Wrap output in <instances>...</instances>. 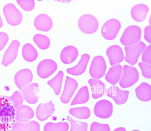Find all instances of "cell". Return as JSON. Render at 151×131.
<instances>
[{"mask_svg": "<svg viewBox=\"0 0 151 131\" xmlns=\"http://www.w3.org/2000/svg\"><path fill=\"white\" fill-rule=\"evenodd\" d=\"M67 119L70 123V131H87L88 124L86 122L74 120L68 116H67Z\"/></svg>", "mask_w": 151, "mask_h": 131, "instance_id": "cell-34", "label": "cell"}, {"mask_svg": "<svg viewBox=\"0 0 151 131\" xmlns=\"http://www.w3.org/2000/svg\"><path fill=\"white\" fill-rule=\"evenodd\" d=\"M113 131H126L125 128L124 127H119L115 129Z\"/></svg>", "mask_w": 151, "mask_h": 131, "instance_id": "cell-41", "label": "cell"}, {"mask_svg": "<svg viewBox=\"0 0 151 131\" xmlns=\"http://www.w3.org/2000/svg\"><path fill=\"white\" fill-rule=\"evenodd\" d=\"M64 74L63 72L60 70L53 78L47 82V84L52 89L56 95H59L60 92Z\"/></svg>", "mask_w": 151, "mask_h": 131, "instance_id": "cell-28", "label": "cell"}, {"mask_svg": "<svg viewBox=\"0 0 151 131\" xmlns=\"http://www.w3.org/2000/svg\"><path fill=\"white\" fill-rule=\"evenodd\" d=\"M11 128L18 131H40L39 124L34 120L26 122H15Z\"/></svg>", "mask_w": 151, "mask_h": 131, "instance_id": "cell-26", "label": "cell"}, {"mask_svg": "<svg viewBox=\"0 0 151 131\" xmlns=\"http://www.w3.org/2000/svg\"><path fill=\"white\" fill-rule=\"evenodd\" d=\"M6 131H18L14 130H13L12 129V130H7Z\"/></svg>", "mask_w": 151, "mask_h": 131, "instance_id": "cell-43", "label": "cell"}, {"mask_svg": "<svg viewBox=\"0 0 151 131\" xmlns=\"http://www.w3.org/2000/svg\"><path fill=\"white\" fill-rule=\"evenodd\" d=\"M130 92L127 90H122L117 86L110 87L106 93L107 96L112 98L117 105H122L127 101Z\"/></svg>", "mask_w": 151, "mask_h": 131, "instance_id": "cell-13", "label": "cell"}, {"mask_svg": "<svg viewBox=\"0 0 151 131\" xmlns=\"http://www.w3.org/2000/svg\"><path fill=\"white\" fill-rule=\"evenodd\" d=\"M78 26L82 32L90 34L97 31L99 23L97 19L94 16L90 14H86L81 16L79 18Z\"/></svg>", "mask_w": 151, "mask_h": 131, "instance_id": "cell-4", "label": "cell"}, {"mask_svg": "<svg viewBox=\"0 0 151 131\" xmlns=\"http://www.w3.org/2000/svg\"><path fill=\"white\" fill-rule=\"evenodd\" d=\"M64 89L60 97L61 102L68 103L70 101L78 87L77 81L75 79L66 76Z\"/></svg>", "mask_w": 151, "mask_h": 131, "instance_id": "cell-11", "label": "cell"}, {"mask_svg": "<svg viewBox=\"0 0 151 131\" xmlns=\"http://www.w3.org/2000/svg\"><path fill=\"white\" fill-rule=\"evenodd\" d=\"M20 46L19 42L17 40H13L3 55L1 64L6 67L16 59L18 49Z\"/></svg>", "mask_w": 151, "mask_h": 131, "instance_id": "cell-15", "label": "cell"}, {"mask_svg": "<svg viewBox=\"0 0 151 131\" xmlns=\"http://www.w3.org/2000/svg\"><path fill=\"white\" fill-rule=\"evenodd\" d=\"M91 91L93 98L97 99L101 97L106 91V87L103 82L99 79H90L88 81Z\"/></svg>", "mask_w": 151, "mask_h": 131, "instance_id": "cell-23", "label": "cell"}, {"mask_svg": "<svg viewBox=\"0 0 151 131\" xmlns=\"http://www.w3.org/2000/svg\"><path fill=\"white\" fill-rule=\"evenodd\" d=\"M78 55V49L75 46L69 45L64 47L60 54L61 61L63 64H69L74 62Z\"/></svg>", "mask_w": 151, "mask_h": 131, "instance_id": "cell-19", "label": "cell"}, {"mask_svg": "<svg viewBox=\"0 0 151 131\" xmlns=\"http://www.w3.org/2000/svg\"><path fill=\"white\" fill-rule=\"evenodd\" d=\"M16 110L6 99L0 95V131L12 128L15 120Z\"/></svg>", "mask_w": 151, "mask_h": 131, "instance_id": "cell-1", "label": "cell"}, {"mask_svg": "<svg viewBox=\"0 0 151 131\" xmlns=\"http://www.w3.org/2000/svg\"><path fill=\"white\" fill-rule=\"evenodd\" d=\"M146 47V44L141 41L133 45L125 46L124 48L126 52L124 58L125 61L131 65L135 64Z\"/></svg>", "mask_w": 151, "mask_h": 131, "instance_id": "cell-5", "label": "cell"}, {"mask_svg": "<svg viewBox=\"0 0 151 131\" xmlns=\"http://www.w3.org/2000/svg\"><path fill=\"white\" fill-rule=\"evenodd\" d=\"M149 10L148 7L145 4H137L134 6L131 9V16L137 21H143L145 19Z\"/></svg>", "mask_w": 151, "mask_h": 131, "instance_id": "cell-24", "label": "cell"}, {"mask_svg": "<svg viewBox=\"0 0 151 131\" xmlns=\"http://www.w3.org/2000/svg\"><path fill=\"white\" fill-rule=\"evenodd\" d=\"M139 78V72L135 67L127 65L123 67V72L119 82L123 88L130 87L137 82Z\"/></svg>", "mask_w": 151, "mask_h": 131, "instance_id": "cell-3", "label": "cell"}, {"mask_svg": "<svg viewBox=\"0 0 151 131\" xmlns=\"http://www.w3.org/2000/svg\"><path fill=\"white\" fill-rule=\"evenodd\" d=\"M3 25V22L0 14V28Z\"/></svg>", "mask_w": 151, "mask_h": 131, "instance_id": "cell-42", "label": "cell"}, {"mask_svg": "<svg viewBox=\"0 0 151 131\" xmlns=\"http://www.w3.org/2000/svg\"><path fill=\"white\" fill-rule=\"evenodd\" d=\"M9 40V37L6 33L0 32V51L4 48Z\"/></svg>", "mask_w": 151, "mask_h": 131, "instance_id": "cell-39", "label": "cell"}, {"mask_svg": "<svg viewBox=\"0 0 151 131\" xmlns=\"http://www.w3.org/2000/svg\"><path fill=\"white\" fill-rule=\"evenodd\" d=\"M22 54L24 59L29 62L35 60L38 56V52L34 47L30 43H27L23 46Z\"/></svg>", "mask_w": 151, "mask_h": 131, "instance_id": "cell-27", "label": "cell"}, {"mask_svg": "<svg viewBox=\"0 0 151 131\" xmlns=\"http://www.w3.org/2000/svg\"><path fill=\"white\" fill-rule=\"evenodd\" d=\"M57 68L58 65L55 61L50 59H45L38 64L37 72L39 77L42 79H46L52 74Z\"/></svg>", "mask_w": 151, "mask_h": 131, "instance_id": "cell-9", "label": "cell"}, {"mask_svg": "<svg viewBox=\"0 0 151 131\" xmlns=\"http://www.w3.org/2000/svg\"><path fill=\"white\" fill-rule=\"evenodd\" d=\"M55 111L54 105L52 101L40 103L36 109L37 117L40 121H43L51 116Z\"/></svg>", "mask_w": 151, "mask_h": 131, "instance_id": "cell-17", "label": "cell"}, {"mask_svg": "<svg viewBox=\"0 0 151 131\" xmlns=\"http://www.w3.org/2000/svg\"><path fill=\"white\" fill-rule=\"evenodd\" d=\"M90 59V56L88 54H83L78 63L73 67L68 68L67 72L75 76L81 75L85 71Z\"/></svg>", "mask_w": 151, "mask_h": 131, "instance_id": "cell-20", "label": "cell"}, {"mask_svg": "<svg viewBox=\"0 0 151 131\" xmlns=\"http://www.w3.org/2000/svg\"><path fill=\"white\" fill-rule=\"evenodd\" d=\"M34 114V112L31 107L22 105L16 110L15 120L20 122H28L33 118Z\"/></svg>", "mask_w": 151, "mask_h": 131, "instance_id": "cell-21", "label": "cell"}, {"mask_svg": "<svg viewBox=\"0 0 151 131\" xmlns=\"http://www.w3.org/2000/svg\"><path fill=\"white\" fill-rule=\"evenodd\" d=\"M106 53L111 66L119 63L124 58L122 48L117 45H113L109 47L106 50Z\"/></svg>", "mask_w": 151, "mask_h": 131, "instance_id": "cell-16", "label": "cell"}, {"mask_svg": "<svg viewBox=\"0 0 151 131\" xmlns=\"http://www.w3.org/2000/svg\"><path fill=\"white\" fill-rule=\"evenodd\" d=\"M6 99L12 103L15 110L21 106L23 102V97L22 92L16 91L10 96L1 95Z\"/></svg>", "mask_w": 151, "mask_h": 131, "instance_id": "cell-33", "label": "cell"}, {"mask_svg": "<svg viewBox=\"0 0 151 131\" xmlns=\"http://www.w3.org/2000/svg\"><path fill=\"white\" fill-rule=\"evenodd\" d=\"M143 51L142 57V60L143 63L151 64V45H148Z\"/></svg>", "mask_w": 151, "mask_h": 131, "instance_id": "cell-38", "label": "cell"}, {"mask_svg": "<svg viewBox=\"0 0 151 131\" xmlns=\"http://www.w3.org/2000/svg\"><path fill=\"white\" fill-rule=\"evenodd\" d=\"M121 26L118 20L115 18L110 19L103 25L101 30V34L107 40H113L116 37Z\"/></svg>", "mask_w": 151, "mask_h": 131, "instance_id": "cell-6", "label": "cell"}, {"mask_svg": "<svg viewBox=\"0 0 151 131\" xmlns=\"http://www.w3.org/2000/svg\"><path fill=\"white\" fill-rule=\"evenodd\" d=\"M3 11L6 20L10 25L16 26L21 23L22 19V14L13 4H6Z\"/></svg>", "mask_w": 151, "mask_h": 131, "instance_id": "cell-8", "label": "cell"}, {"mask_svg": "<svg viewBox=\"0 0 151 131\" xmlns=\"http://www.w3.org/2000/svg\"><path fill=\"white\" fill-rule=\"evenodd\" d=\"M69 113L73 116L80 119L88 118L91 115V111L86 107L72 108L69 110Z\"/></svg>", "mask_w": 151, "mask_h": 131, "instance_id": "cell-30", "label": "cell"}, {"mask_svg": "<svg viewBox=\"0 0 151 131\" xmlns=\"http://www.w3.org/2000/svg\"><path fill=\"white\" fill-rule=\"evenodd\" d=\"M34 24V26L38 30L47 32L52 28L53 22L48 15L45 14H41L36 17Z\"/></svg>", "mask_w": 151, "mask_h": 131, "instance_id": "cell-18", "label": "cell"}, {"mask_svg": "<svg viewBox=\"0 0 151 131\" xmlns=\"http://www.w3.org/2000/svg\"><path fill=\"white\" fill-rule=\"evenodd\" d=\"M16 1L22 9L26 11H30L35 7L34 0H17Z\"/></svg>", "mask_w": 151, "mask_h": 131, "instance_id": "cell-35", "label": "cell"}, {"mask_svg": "<svg viewBox=\"0 0 151 131\" xmlns=\"http://www.w3.org/2000/svg\"><path fill=\"white\" fill-rule=\"evenodd\" d=\"M90 131H110V129L108 124H101L96 122L91 123L90 126Z\"/></svg>", "mask_w": 151, "mask_h": 131, "instance_id": "cell-36", "label": "cell"}, {"mask_svg": "<svg viewBox=\"0 0 151 131\" xmlns=\"http://www.w3.org/2000/svg\"><path fill=\"white\" fill-rule=\"evenodd\" d=\"M138 65L140 68L142 75L145 78H151V65L142 62L138 63Z\"/></svg>", "mask_w": 151, "mask_h": 131, "instance_id": "cell-37", "label": "cell"}, {"mask_svg": "<svg viewBox=\"0 0 151 131\" xmlns=\"http://www.w3.org/2000/svg\"><path fill=\"white\" fill-rule=\"evenodd\" d=\"M132 131H140L138 130H133Z\"/></svg>", "mask_w": 151, "mask_h": 131, "instance_id": "cell-44", "label": "cell"}, {"mask_svg": "<svg viewBox=\"0 0 151 131\" xmlns=\"http://www.w3.org/2000/svg\"><path fill=\"white\" fill-rule=\"evenodd\" d=\"M112 103L106 100H102L97 102L94 107V112L97 117L102 119L109 117L113 113Z\"/></svg>", "mask_w": 151, "mask_h": 131, "instance_id": "cell-10", "label": "cell"}, {"mask_svg": "<svg viewBox=\"0 0 151 131\" xmlns=\"http://www.w3.org/2000/svg\"><path fill=\"white\" fill-rule=\"evenodd\" d=\"M68 123L65 122H59L57 123L48 122L44 125V131H67L69 130Z\"/></svg>", "mask_w": 151, "mask_h": 131, "instance_id": "cell-31", "label": "cell"}, {"mask_svg": "<svg viewBox=\"0 0 151 131\" xmlns=\"http://www.w3.org/2000/svg\"><path fill=\"white\" fill-rule=\"evenodd\" d=\"M142 34L141 28L138 26L132 25L124 30L120 39L123 45L129 46L136 44L140 40Z\"/></svg>", "mask_w": 151, "mask_h": 131, "instance_id": "cell-2", "label": "cell"}, {"mask_svg": "<svg viewBox=\"0 0 151 131\" xmlns=\"http://www.w3.org/2000/svg\"><path fill=\"white\" fill-rule=\"evenodd\" d=\"M144 38L148 42H151V26L148 25L144 29Z\"/></svg>", "mask_w": 151, "mask_h": 131, "instance_id": "cell-40", "label": "cell"}, {"mask_svg": "<svg viewBox=\"0 0 151 131\" xmlns=\"http://www.w3.org/2000/svg\"><path fill=\"white\" fill-rule=\"evenodd\" d=\"M106 68L104 58L101 56H96L93 58L91 62L89 74L93 79H99L104 75Z\"/></svg>", "mask_w": 151, "mask_h": 131, "instance_id": "cell-7", "label": "cell"}, {"mask_svg": "<svg viewBox=\"0 0 151 131\" xmlns=\"http://www.w3.org/2000/svg\"><path fill=\"white\" fill-rule=\"evenodd\" d=\"M33 40L37 47L42 50L47 49L50 45V40L45 35L36 34L33 37Z\"/></svg>", "mask_w": 151, "mask_h": 131, "instance_id": "cell-32", "label": "cell"}, {"mask_svg": "<svg viewBox=\"0 0 151 131\" xmlns=\"http://www.w3.org/2000/svg\"><path fill=\"white\" fill-rule=\"evenodd\" d=\"M39 91L38 84L34 82L24 88L21 91L24 100L28 103L33 104L36 103L38 100V94Z\"/></svg>", "mask_w": 151, "mask_h": 131, "instance_id": "cell-14", "label": "cell"}, {"mask_svg": "<svg viewBox=\"0 0 151 131\" xmlns=\"http://www.w3.org/2000/svg\"><path fill=\"white\" fill-rule=\"evenodd\" d=\"M137 97L141 101L147 102L151 99V86L147 83H142L135 89Z\"/></svg>", "mask_w": 151, "mask_h": 131, "instance_id": "cell-25", "label": "cell"}, {"mask_svg": "<svg viewBox=\"0 0 151 131\" xmlns=\"http://www.w3.org/2000/svg\"><path fill=\"white\" fill-rule=\"evenodd\" d=\"M123 67L120 64L112 66L105 75L106 80L114 85L120 81L121 77Z\"/></svg>", "mask_w": 151, "mask_h": 131, "instance_id": "cell-22", "label": "cell"}, {"mask_svg": "<svg viewBox=\"0 0 151 131\" xmlns=\"http://www.w3.org/2000/svg\"><path fill=\"white\" fill-rule=\"evenodd\" d=\"M89 99V91L87 86L81 88L72 100L70 106L87 102Z\"/></svg>", "mask_w": 151, "mask_h": 131, "instance_id": "cell-29", "label": "cell"}, {"mask_svg": "<svg viewBox=\"0 0 151 131\" xmlns=\"http://www.w3.org/2000/svg\"><path fill=\"white\" fill-rule=\"evenodd\" d=\"M33 76L31 71L28 69H23L18 72L14 77L15 84L20 91L32 82Z\"/></svg>", "mask_w": 151, "mask_h": 131, "instance_id": "cell-12", "label": "cell"}]
</instances>
